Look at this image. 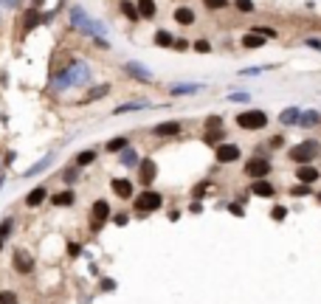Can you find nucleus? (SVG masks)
Segmentation results:
<instances>
[{
  "label": "nucleus",
  "instance_id": "1",
  "mask_svg": "<svg viewBox=\"0 0 321 304\" xmlns=\"http://www.w3.org/2000/svg\"><path fill=\"white\" fill-rule=\"evenodd\" d=\"M70 20H73V26H76L79 31H85V34H90V37L104 34V26L87 17L85 11H82V6H73V9H70Z\"/></svg>",
  "mask_w": 321,
  "mask_h": 304
},
{
  "label": "nucleus",
  "instance_id": "2",
  "mask_svg": "<svg viewBox=\"0 0 321 304\" xmlns=\"http://www.w3.org/2000/svg\"><path fill=\"white\" fill-rule=\"evenodd\" d=\"M237 124H240L243 130H262V127L268 124V116L262 113V110H248V113L237 116Z\"/></svg>",
  "mask_w": 321,
  "mask_h": 304
},
{
  "label": "nucleus",
  "instance_id": "3",
  "mask_svg": "<svg viewBox=\"0 0 321 304\" xmlns=\"http://www.w3.org/2000/svg\"><path fill=\"white\" fill-rule=\"evenodd\" d=\"M316 155H319V141H304V144L290 149V158H293L296 164H310Z\"/></svg>",
  "mask_w": 321,
  "mask_h": 304
},
{
  "label": "nucleus",
  "instance_id": "4",
  "mask_svg": "<svg viewBox=\"0 0 321 304\" xmlns=\"http://www.w3.org/2000/svg\"><path fill=\"white\" fill-rule=\"evenodd\" d=\"M161 203H164V197H161L158 191L147 189L144 194L135 197V211H155V209H161Z\"/></svg>",
  "mask_w": 321,
  "mask_h": 304
},
{
  "label": "nucleus",
  "instance_id": "5",
  "mask_svg": "<svg viewBox=\"0 0 321 304\" xmlns=\"http://www.w3.org/2000/svg\"><path fill=\"white\" fill-rule=\"evenodd\" d=\"M68 76H70V85H87L90 82V68L85 62H70Z\"/></svg>",
  "mask_w": 321,
  "mask_h": 304
},
{
  "label": "nucleus",
  "instance_id": "6",
  "mask_svg": "<svg viewBox=\"0 0 321 304\" xmlns=\"http://www.w3.org/2000/svg\"><path fill=\"white\" fill-rule=\"evenodd\" d=\"M240 158V147L237 144H220L217 147V161L220 164H234Z\"/></svg>",
  "mask_w": 321,
  "mask_h": 304
},
{
  "label": "nucleus",
  "instance_id": "7",
  "mask_svg": "<svg viewBox=\"0 0 321 304\" xmlns=\"http://www.w3.org/2000/svg\"><path fill=\"white\" fill-rule=\"evenodd\" d=\"M124 70H127L130 76H135L138 82H152V70L144 68L141 62H127V65H124Z\"/></svg>",
  "mask_w": 321,
  "mask_h": 304
},
{
  "label": "nucleus",
  "instance_id": "8",
  "mask_svg": "<svg viewBox=\"0 0 321 304\" xmlns=\"http://www.w3.org/2000/svg\"><path fill=\"white\" fill-rule=\"evenodd\" d=\"M268 172H270V164L265 158H254L251 164L245 166V175H251V178H265Z\"/></svg>",
  "mask_w": 321,
  "mask_h": 304
},
{
  "label": "nucleus",
  "instance_id": "9",
  "mask_svg": "<svg viewBox=\"0 0 321 304\" xmlns=\"http://www.w3.org/2000/svg\"><path fill=\"white\" fill-rule=\"evenodd\" d=\"M14 270H17V273H31V270H34V259H31L26 251H17L14 253Z\"/></svg>",
  "mask_w": 321,
  "mask_h": 304
},
{
  "label": "nucleus",
  "instance_id": "10",
  "mask_svg": "<svg viewBox=\"0 0 321 304\" xmlns=\"http://www.w3.org/2000/svg\"><path fill=\"white\" fill-rule=\"evenodd\" d=\"M107 217H110V203H107V200H96L93 203V220H96L93 226L99 228Z\"/></svg>",
  "mask_w": 321,
  "mask_h": 304
},
{
  "label": "nucleus",
  "instance_id": "11",
  "mask_svg": "<svg viewBox=\"0 0 321 304\" xmlns=\"http://www.w3.org/2000/svg\"><path fill=\"white\" fill-rule=\"evenodd\" d=\"M141 183L144 186H152V181H155V175H158V166L155 161H141Z\"/></svg>",
  "mask_w": 321,
  "mask_h": 304
},
{
  "label": "nucleus",
  "instance_id": "12",
  "mask_svg": "<svg viewBox=\"0 0 321 304\" xmlns=\"http://www.w3.org/2000/svg\"><path fill=\"white\" fill-rule=\"evenodd\" d=\"M152 132L161 135V138H164V135H178V132H181V122H164V124H158Z\"/></svg>",
  "mask_w": 321,
  "mask_h": 304
},
{
  "label": "nucleus",
  "instance_id": "13",
  "mask_svg": "<svg viewBox=\"0 0 321 304\" xmlns=\"http://www.w3.org/2000/svg\"><path fill=\"white\" fill-rule=\"evenodd\" d=\"M113 191L119 194V197L127 200V197L132 194V183L127 181V178H116V181H113Z\"/></svg>",
  "mask_w": 321,
  "mask_h": 304
},
{
  "label": "nucleus",
  "instance_id": "14",
  "mask_svg": "<svg viewBox=\"0 0 321 304\" xmlns=\"http://www.w3.org/2000/svg\"><path fill=\"white\" fill-rule=\"evenodd\" d=\"M107 93H110V85H96V87H90V90H87L85 102H87V105H90V102H99V99H104Z\"/></svg>",
  "mask_w": 321,
  "mask_h": 304
},
{
  "label": "nucleus",
  "instance_id": "15",
  "mask_svg": "<svg viewBox=\"0 0 321 304\" xmlns=\"http://www.w3.org/2000/svg\"><path fill=\"white\" fill-rule=\"evenodd\" d=\"M175 23H181V26H192V23H194V11L186 9V6H183V9H175Z\"/></svg>",
  "mask_w": 321,
  "mask_h": 304
},
{
  "label": "nucleus",
  "instance_id": "16",
  "mask_svg": "<svg viewBox=\"0 0 321 304\" xmlns=\"http://www.w3.org/2000/svg\"><path fill=\"white\" fill-rule=\"evenodd\" d=\"M299 119H302L299 107H287V110L279 113V122H282V124H299Z\"/></svg>",
  "mask_w": 321,
  "mask_h": 304
},
{
  "label": "nucleus",
  "instance_id": "17",
  "mask_svg": "<svg viewBox=\"0 0 321 304\" xmlns=\"http://www.w3.org/2000/svg\"><path fill=\"white\" fill-rule=\"evenodd\" d=\"M251 191L257 194V197H273V186H270L268 181H257L251 186Z\"/></svg>",
  "mask_w": 321,
  "mask_h": 304
},
{
  "label": "nucleus",
  "instance_id": "18",
  "mask_svg": "<svg viewBox=\"0 0 321 304\" xmlns=\"http://www.w3.org/2000/svg\"><path fill=\"white\" fill-rule=\"evenodd\" d=\"M299 181L302 183L319 181V169H316V166H299Z\"/></svg>",
  "mask_w": 321,
  "mask_h": 304
},
{
  "label": "nucleus",
  "instance_id": "19",
  "mask_svg": "<svg viewBox=\"0 0 321 304\" xmlns=\"http://www.w3.org/2000/svg\"><path fill=\"white\" fill-rule=\"evenodd\" d=\"M138 6V11H141V17H155V11H158V6H155V0H138L135 3Z\"/></svg>",
  "mask_w": 321,
  "mask_h": 304
},
{
  "label": "nucleus",
  "instance_id": "20",
  "mask_svg": "<svg viewBox=\"0 0 321 304\" xmlns=\"http://www.w3.org/2000/svg\"><path fill=\"white\" fill-rule=\"evenodd\" d=\"M319 122H321L319 110H307V113H302V119H299V124H302V127H316Z\"/></svg>",
  "mask_w": 321,
  "mask_h": 304
},
{
  "label": "nucleus",
  "instance_id": "21",
  "mask_svg": "<svg viewBox=\"0 0 321 304\" xmlns=\"http://www.w3.org/2000/svg\"><path fill=\"white\" fill-rule=\"evenodd\" d=\"M43 200H45V189H43V186H37V189H31V191H28L26 203H28V206H40Z\"/></svg>",
  "mask_w": 321,
  "mask_h": 304
},
{
  "label": "nucleus",
  "instance_id": "22",
  "mask_svg": "<svg viewBox=\"0 0 321 304\" xmlns=\"http://www.w3.org/2000/svg\"><path fill=\"white\" fill-rule=\"evenodd\" d=\"M51 161H54V155H45L43 161H40V164H34L31 169H28V172H23V178H34L37 172H43V169H48V164H51Z\"/></svg>",
  "mask_w": 321,
  "mask_h": 304
},
{
  "label": "nucleus",
  "instance_id": "23",
  "mask_svg": "<svg viewBox=\"0 0 321 304\" xmlns=\"http://www.w3.org/2000/svg\"><path fill=\"white\" fill-rule=\"evenodd\" d=\"M203 85H172L169 87V93L172 96H183V93H197Z\"/></svg>",
  "mask_w": 321,
  "mask_h": 304
},
{
  "label": "nucleus",
  "instance_id": "24",
  "mask_svg": "<svg viewBox=\"0 0 321 304\" xmlns=\"http://www.w3.org/2000/svg\"><path fill=\"white\" fill-rule=\"evenodd\" d=\"M243 45H245V48H259V45H265V37H262V34H245Z\"/></svg>",
  "mask_w": 321,
  "mask_h": 304
},
{
  "label": "nucleus",
  "instance_id": "25",
  "mask_svg": "<svg viewBox=\"0 0 321 304\" xmlns=\"http://www.w3.org/2000/svg\"><path fill=\"white\" fill-rule=\"evenodd\" d=\"M37 23H40V9H31V11L26 14V20H23V28H26V31H31Z\"/></svg>",
  "mask_w": 321,
  "mask_h": 304
},
{
  "label": "nucleus",
  "instance_id": "26",
  "mask_svg": "<svg viewBox=\"0 0 321 304\" xmlns=\"http://www.w3.org/2000/svg\"><path fill=\"white\" fill-rule=\"evenodd\" d=\"M149 102H127V105H119L116 107V113H130V110H144Z\"/></svg>",
  "mask_w": 321,
  "mask_h": 304
},
{
  "label": "nucleus",
  "instance_id": "27",
  "mask_svg": "<svg viewBox=\"0 0 321 304\" xmlns=\"http://www.w3.org/2000/svg\"><path fill=\"white\" fill-rule=\"evenodd\" d=\"M54 87H57V90H68V87H70V76H68V70L57 73V79H54Z\"/></svg>",
  "mask_w": 321,
  "mask_h": 304
},
{
  "label": "nucleus",
  "instance_id": "28",
  "mask_svg": "<svg viewBox=\"0 0 321 304\" xmlns=\"http://www.w3.org/2000/svg\"><path fill=\"white\" fill-rule=\"evenodd\" d=\"M122 164L124 166H135V164H138V152H135V149H124V152H122Z\"/></svg>",
  "mask_w": 321,
  "mask_h": 304
},
{
  "label": "nucleus",
  "instance_id": "29",
  "mask_svg": "<svg viewBox=\"0 0 321 304\" xmlns=\"http://www.w3.org/2000/svg\"><path fill=\"white\" fill-rule=\"evenodd\" d=\"M124 147H127V138H113V141H107V152H124Z\"/></svg>",
  "mask_w": 321,
  "mask_h": 304
},
{
  "label": "nucleus",
  "instance_id": "30",
  "mask_svg": "<svg viewBox=\"0 0 321 304\" xmlns=\"http://www.w3.org/2000/svg\"><path fill=\"white\" fill-rule=\"evenodd\" d=\"M70 203H73V191H60L54 197V206H70Z\"/></svg>",
  "mask_w": 321,
  "mask_h": 304
},
{
  "label": "nucleus",
  "instance_id": "31",
  "mask_svg": "<svg viewBox=\"0 0 321 304\" xmlns=\"http://www.w3.org/2000/svg\"><path fill=\"white\" fill-rule=\"evenodd\" d=\"M122 11H124V17H130V20H138L141 17L138 6H132V3H122Z\"/></svg>",
  "mask_w": 321,
  "mask_h": 304
},
{
  "label": "nucleus",
  "instance_id": "32",
  "mask_svg": "<svg viewBox=\"0 0 321 304\" xmlns=\"http://www.w3.org/2000/svg\"><path fill=\"white\" fill-rule=\"evenodd\" d=\"M155 43L164 45V48H166V45H178V43L172 40V34H169V31H158V34H155Z\"/></svg>",
  "mask_w": 321,
  "mask_h": 304
},
{
  "label": "nucleus",
  "instance_id": "33",
  "mask_svg": "<svg viewBox=\"0 0 321 304\" xmlns=\"http://www.w3.org/2000/svg\"><path fill=\"white\" fill-rule=\"evenodd\" d=\"M203 6H206V9H211V11H217V9H226L228 0H203Z\"/></svg>",
  "mask_w": 321,
  "mask_h": 304
},
{
  "label": "nucleus",
  "instance_id": "34",
  "mask_svg": "<svg viewBox=\"0 0 321 304\" xmlns=\"http://www.w3.org/2000/svg\"><path fill=\"white\" fill-rule=\"evenodd\" d=\"M0 304H17V293H11V290H0Z\"/></svg>",
  "mask_w": 321,
  "mask_h": 304
},
{
  "label": "nucleus",
  "instance_id": "35",
  "mask_svg": "<svg viewBox=\"0 0 321 304\" xmlns=\"http://www.w3.org/2000/svg\"><path fill=\"white\" fill-rule=\"evenodd\" d=\"M234 3H237V9L243 11V14H251V11H257L251 0H234Z\"/></svg>",
  "mask_w": 321,
  "mask_h": 304
},
{
  "label": "nucleus",
  "instance_id": "36",
  "mask_svg": "<svg viewBox=\"0 0 321 304\" xmlns=\"http://www.w3.org/2000/svg\"><path fill=\"white\" fill-rule=\"evenodd\" d=\"M93 158H96V152H90V149H87V152H79L76 164H79V166H85V164H93Z\"/></svg>",
  "mask_w": 321,
  "mask_h": 304
},
{
  "label": "nucleus",
  "instance_id": "37",
  "mask_svg": "<svg viewBox=\"0 0 321 304\" xmlns=\"http://www.w3.org/2000/svg\"><path fill=\"white\" fill-rule=\"evenodd\" d=\"M11 228H14V220H3V223H0V240H6Z\"/></svg>",
  "mask_w": 321,
  "mask_h": 304
},
{
  "label": "nucleus",
  "instance_id": "38",
  "mask_svg": "<svg viewBox=\"0 0 321 304\" xmlns=\"http://www.w3.org/2000/svg\"><path fill=\"white\" fill-rule=\"evenodd\" d=\"M254 34H262L265 40H273V37H276V31H273V28H268V26H259V28H254Z\"/></svg>",
  "mask_w": 321,
  "mask_h": 304
},
{
  "label": "nucleus",
  "instance_id": "39",
  "mask_svg": "<svg viewBox=\"0 0 321 304\" xmlns=\"http://www.w3.org/2000/svg\"><path fill=\"white\" fill-rule=\"evenodd\" d=\"M285 214H287L285 206H276V209L270 211V217H273V220H285Z\"/></svg>",
  "mask_w": 321,
  "mask_h": 304
},
{
  "label": "nucleus",
  "instance_id": "40",
  "mask_svg": "<svg viewBox=\"0 0 321 304\" xmlns=\"http://www.w3.org/2000/svg\"><path fill=\"white\" fill-rule=\"evenodd\" d=\"M248 99H251L248 93H231L228 96V102H248Z\"/></svg>",
  "mask_w": 321,
  "mask_h": 304
},
{
  "label": "nucleus",
  "instance_id": "41",
  "mask_svg": "<svg viewBox=\"0 0 321 304\" xmlns=\"http://www.w3.org/2000/svg\"><path fill=\"white\" fill-rule=\"evenodd\" d=\"M102 290H116V282H113V279H104V282H102Z\"/></svg>",
  "mask_w": 321,
  "mask_h": 304
},
{
  "label": "nucleus",
  "instance_id": "42",
  "mask_svg": "<svg viewBox=\"0 0 321 304\" xmlns=\"http://www.w3.org/2000/svg\"><path fill=\"white\" fill-rule=\"evenodd\" d=\"M307 191H310V189H307V186H296V189H293V194H296V197H304Z\"/></svg>",
  "mask_w": 321,
  "mask_h": 304
},
{
  "label": "nucleus",
  "instance_id": "43",
  "mask_svg": "<svg viewBox=\"0 0 321 304\" xmlns=\"http://www.w3.org/2000/svg\"><path fill=\"white\" fill-rule=\"evenodd\" d=\"M189 211H192V214H200V211H203V206H200L197 200H194V203H192V206H189Z\"/></svg>",
  "mask_w": 321,
  "mask_h": 304
},
{
  "label": "nucleus",
  "instance_id": "44",
  "mask_svg": "<svg viewBox=\"0 0 321 304\" xmlns=\"http://www.w3.org/2000/svg\"><path fill=\"white\" fill-rule=\"evenodd\" d=\"M194 51H203V54H206V51H208V43H203V40H200V43H194Z\"/></svg>",
  "mask_w": 321,
  "mask_h": 304
},
{
  "label": "nucleus",
  "instance_id": "45",
  "mask_svg": "<svg viewBox=\"0 0 321 304\" xmlns=\"http://www.w3.org/2000/svg\"><path fill=\"white\" fill-rule=\"evenodd\" d=\"M116 226H127V214H116Z\"/></svg>",
  "mask_w": 321,
  "mask_h": 304
},
{
  "label": "nucleus",
  "instance_id": "46",
  "mask_svg": "<svg viewBox=\"0 0 321 304\" xmlns=\"http://www.w3.org/2000/svg\"><path fill=\"white\" fill-rule=\"evenodd\" d=\"M231 214H234V217H243V206H237L234 203V206H231Z\"/></svg>",
  "mask_w": 321,
  "mask_h": 304
},
{
  "label": "nucleus",
  "instance_id": "47",
  "mask_svg": "<svg viewBox=\"0 0 321 304\" xmlns=\"http://www.w3.org/2000/svg\"><path fill=\"white\" fill-rule=\"evenodd\" d=\"M307 45H310V48H319V51H321V40H307Z\"/></svg>",
  "mask_w": 321,
  "mask_h": 304
},
{
  "label": "nucleus",
  "instance_id": "48",
  "mask_svg": "<svg viewBox=\"0 0 321 304\" xmlns=\"http://www.w3.org/2000/svg\"><path fill=\"white\" fill-rule=\"evenodd\" d=\"M0 3H3V6H9V9L14 6V0H0Z\"/></svg>",
  "mask_w": 321,
  "mask_h": 304
},
{
  "label": "nucleus",
  "instance_id": "49",
  "mask_svg": "<svg viewBox=\"0 0 321 304\" xmlns=\"http://www.w3.org/2000/svg\"><path fill=\"white\" fill-rule=\"evenodd\" d=\"M40 3H43V0H37V6H40Z\"/></svg>",
  "mask_w": 321,
  "mask_h": 304
},
{
  "label": "nucleus",
  "instance_id": "50",
  "mask_svg": "<svg viewBox=\"0 0 321 304\" xmlns=\"http://www.w3.org/2000/svg\"><path fill=\"white\" fill-rule=\"evenodd\" d=\"M0 248H3V240H0Z\"/></svg>",
  "mask_w": 321,
  "mask_h": 304
},
{
  "label": "nucleus",
  "instance_id": "51",
  "mask_svg": "<svg viewBox=\"0 0 321 304\" xmlns=\"http://www.w3.org/2000/svg\"><path fill=\"white\" fill-rule=\"evenodd\" d=\"M319 200H321V194H319Z\"/></svg>",
  "mask_w": 321,
  "mask_h": 304
}]
</instances>
